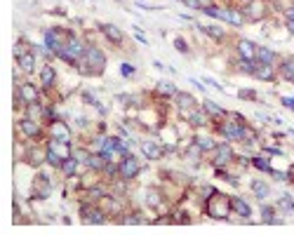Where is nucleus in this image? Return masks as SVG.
Listing matches in <instances>:
<instances>
[{
  "mask_svg": "<svg viewBox=\"0 0 294 235\" xmlns=\"http://www.w3.org/2000/svg\"><path fill=\"white\" fill-rule=\"evenodd\" d=\"M75 68H78L82 75H101L104 68H106V55H104L99 47L89 45L87 52H85V57L75 63Z\"/></svg>",
  "mask_w": 294,
  "mask_h": 235,
  "instance_id": "1",
  "label": "nucleus"
},
{
  "mask_svg": "<svg viewBox=\"0 0 294 235\" xmlns=\"http://www.w3.org/2000/svg\"><path fill=\"white\" fill-rule=\"evenodd\" d=\"M207 217L217 219V221H226V219L231 217V198L228 195H223L219 190H214L212 195H207Z\"/></svg>",
  "mask_w": 294,
  "mask_h": 235,
  "instance_id": "2",
  "label": "nucleus"
},
{
  "mask_svg": "<svg viewBox=\"0 0 294 235\" xmlns=\"http://www.w3.org/2000/svg\"><path fill=\"white\" fill-rule=\"evenodd\" d=\"M118 176L120 179H127V181H132V179H137L139 174H142V165H139V160L134 158L132 153H127V155H123V160L118 163Z\"/></svg>",
  "mask_w": 294,
  "mask_h": 235,
  "instance_id": "3",
  "label": "nucleus"
},
{
  "mask_svg": "<svg viewBox=\"0 0 294 235\" xmlns=\"http://www.w3.org/2000/svg\"><path fill=\"white\" fill-rule=\"evenodd\" d=\"M80 217L85 224H92V226H101L104 221H106V212L99 207V205H87V202H82L80 205Z\"/></svg>",
  "mask_w": 294,
  "mask_h": 235,
  "instance_id": "4",
  "label": "nucleus"
},
{
  "mask_svg": "<svg viewBox=\"0 0 294 235\" xmlns=\"http://www.w3.org/2000/svg\"><path fill=\"white\" fill-rule=\"evenodd\" d=\"M235 160V153H233V148L228 144H217V148L212 151V165L214 167H226V165H231Z\"/></svg>",
  "mask_w": 294,
  "mask_h": 235,
  "instance_id": "5",
  "label": "nucleus"
},
{
  "mask_svg": "<svg viewBox=\"0 0 294 235\" xmlns=\"http://www.w3.org/2000/svg\"><path fill=\"white\" fill-rule=\"evenodd\" d=\"M50 136L57 139V141H66V144H69V141H71V129H69V125H66L64 120L57 118V120L50 122Z\"/></svg>",
  "mask_w": 294,
  "mask_h": 235,
  "instance_id": "6",
  "label": "nucleus"
},
{
  "mask_svg": "<svg viewBox=\"0 0 294 235\" xmlns=\"http://www.w3.org/2000/svg\"><path fill=\"white\" fill-rule=\"evenodd\" d=\"M184 116V120H186L191 127H205L207 122H210V116L205 113V109H191V111H186V113H181Z\"/></svg>",
  "mask_w": 294,
  "mask_h": 235,
  "instance_id": "7",
  "label": "nucleus"
},
{
  "mask_svg": "<svg viewBox=\"0 0 294 235\" xmlns=\"http://www.w3.org/2000/svg\"><path fill=\"white\" fill-rule=\"evenodd\" d=\"M238 57L245 59V61H254L257 59V45L247 40V38H240L238 40Z\"/></svg>",
  "mask_w": 294,
  "mask_h": 235,
  "instance_id": "8",
  "label": "nucleus"
},
{
  "mask_svg": "<svg viewBox=\"0 0 294 235\" xmlns=\"http://www.w3.org/2000/svg\"><path fill=\"white\" fill-rule=\"evenodd\" d=\"M17 97L28 106V104L38 101V97H40V94H38V87H36V85H31V82H24V85H19V87H17Z\"/></svg>",
  "mask_w": 294,
  "mask_h": 235,
  "instance_id": "9",
  "label": "nucleus"
},
{
  "mask_svg": "<svg viewBox=\"0 0 294 235\" xmlns=\"http://www.w3.org/2000/svg\"><path fill=\"white\" fill-rule=\"evenodd\" d=\"M97 205L106 212V217H118V212H120V202H118L113 195H108V193L97 200Z\"/></svg>",
  "mask_w": 294,
  "mask_h": 235,
  "instance_id": "10",
  "label": "nucleus"
},
{
  "mask_svg": "<svg viewBox=\"0 0 294 235\" xmlns=\"http://www.w3.org/2000/svg\"><path fill=\"white\" fill-rule=\"evenodd\" d=\"M142 151H144V155H146L148 160H160L162 155L167 153V148H165V146H160V144H155V141H144Z\"/></svg>",
  "mask_w": 294,
  "mask_h": 235,
  "instance_id": "11",
  "label": "nucleus"
},
{
  "mask_svg": "<svg viewBox=\"0 0 294 235\" xmlns=\"http://www.w3.org/2000/svg\"><path fill=\"white\" fill-rule=\"evenodd\" d=\"M245 19H250V21H259V19H264V0H252L247 2V7H245Z\"/></svg>",
  "mask_w": 294,
  "mask_h": 235,
  "instance_id": "12",
  "label": "nucleus"
},
{
  "mask_svg": "<svg viewBox=\"0 0 294 235\" xmlns=\"http://www.w3.org/2000/svg\"><path fill=\"white\" fill-rule=\"evenodd\" d=\"M99 31L106 36L108 43H113V45H120V43H123V31L118 26H113V24H99Z\"/></svg>",
  "mask_w": 294,
  "mask_h": 235,
  "instance_id": "13",
  "label": "nucleus"
},
{
  "mask_svg": "<svg viewBox=\"0 0 294 235\" xmlns=\"http://www.w3.org/2000/svg\"><path fill=\"white\" fill-rule=\"evenodd\" d=\"M19 129L24 132L26 136H31V139H36V136H40V125H38L36 118H24V120H19Z\"/></svg>",
  "mask_w": 294,
  "mask_h": 235,
  "instance_id": "14",
  "label": "nucleus"
},
{
  "mask_svg": "<svg viewBox=\"0 0 294 235\" xmlns=\"http://www.w3.org/2000/svg\"><path fill=\"white\" fill-rule=\"evenodd\" d=\"M223 21L235 28H240V26H245V14L235 7H223Z\"/></svg>",
  "mask_w": 294,
  "mask_h": 235,
  "instance_id": "15",
  "label": "nucleus"
},
{
  "mask_svg": "<svg viewBox=\"0 0 294 235\" xmlns=\"http://www.w3.org/2000/svg\"><path fill=\"white\" fill-rule=\"evenodd\" d=\"M231 209L242 219H250L252 217V207L240 198V195H231Z\"/></svg>",
  "mask_w": 294,
  "mask_h": 235,
  "instance_id": "16",
  "label": "nucleus"
},
{
  "mask_svg": "<svg viewBox=\"0 0 294 235\" xmlns=\"http://www.w3.org/2000/svg\"><path fill=\"white\" fill-rule=\"evenodd\" d=\"M174 101H177V106L181 113L196 109V97H193V94H186V92H177V94H174Z\"/></svg>",
  "mask_w": 294,
  "mask_h": 235,
  "instance_id": "17",
  "label": "nucleus"
},
{
  "mask_svg": "<svg viewBox=\"0 0 294 235\" xmlns=\"http://www.w3.org/2000/svg\"><path fill=\"white\" fill-rule=\"evenodd\" d=\"M50 193H52V183H50V179H47L45 174H38V179H36V198L45 200V198H50Z\"/></svg>",
  "mask_w": 294,
  "mask_h": 235,
  "instance_id": "18",
  "label": "nucleus"
},
{
  "mask_svg": "<svg viewBox=\"0 0 294 235\" xmlns=\"http://www.w3.org/2000/svg\"><path fill=\"white\" fill-rule=\"evenodd\" d=\"M47 148H50V151H54V153L59 155L62 160H66V158H71V155H73L66 141H57V139H52V136H50V141H47Z\"/></svg>",
  "mask_w": 294,
  "mask_h": 235,
  "instance_id": "19",
  "label": "nucleus"
},
{
  "mask_svg": "<svg viewBox=\"0 0 294 235\" xmlns=\"http://www.w3.org/2000/svg\"><path fill=\"white\" fill-rule=\"evenodd\" d=\"M254 78L259 80H276V68H273V63H257V68H254Z\"/></svg>",
  "mask_w": 294,
  "mask_h": 235,
  "instance_id": "20",
  "label": "nucleus"
},
{
  "mask_svg": "<svg viewBox=\"0 0 294 235\" xmlns=\"http://www.w3.org/2000/svg\"><path fill=\"white\" fill-rule=\"evenodd\" d=\"M203 109H205V113L212 118V120H223V118L228 116V113H226V111H223L219 104H214L212 99H205V101H203Z\"/></svg>",
  "mask_w": 294,
  "mask_h": 235,
  "instance_id": "21",
  "label": "nucleus"
},
{
  "mask_svg": "<svg viewBox=\"0 0 294 235\" xmlns=\"http://www.w3.org/2000/svg\"><path fill=\"white\" fill-rule=\"evenodd\" d=\"M59 170H62V174L66 176V179H71V176H75V174H78V170H80V163H78V158H73V155H71V158H66V160H64Z\"/></svg>",
  "mask_w": 294,
  "mask_h": 235,
  "instance_id": "22",
  "label": "nucleus"
},
{
  "mask_svg": "<svg viewBox=\"0 0 294 235\" xmlns=\"http://www.w3.org/2000/svg\"><path fill=\"white\" fill-rule=\"evenodd\" d=\"M17 61H19V68H21L24 73L36 71V55H33V52H24V55H19Z\"/></svg>",
  "mask_w": 294,
  "mask_h": 235,
  "instance_id": "23",
  "label": "nucleus"
},
{
  "mask_svg": "<svg viewBox=\"0 0 294 235\" xmlns=\"http://www.w3.org/2000/svg\"><path fill=\"white\" fill-rule=\"evenodd\" d=\"M54 80H57V71H54L52 66H43L40 68V85H43L45 90H50L54 85Z\"/></svg>",
  "mask_w": 294,
  "mask_h": 235,
  "instance_id": "24",
  "label": "nucleus"
},
{
  "mask_svg": "<svg viewBox=\"0 0 294 235\" xmlns=\"http://www.w3.org/2000/svg\"><path fill=\"white\" fill-rule=\"evenodd\" d=\"M193 144L200 146V151H203V153H212L214 148H217V141H214L212 136H203V134L193 136Z\"/></svg>",
  "mask_w": 294,
  "mask_h": 235,
  "instance_id": "25",
  "label": "nucleus"
},
{
  "mask_svg": "<svg viewBox=\"0 0 294 235\" xmlns=\"http://www.w3.org/2000/svg\"><path fill=\"white\" fill-rule=\"evenodd\" d=\"M177 92H179V90L174 87V82H169V80H160L158 85H155V94H160V97H165V99L174 97Z\"/></svg>",
  "mask_w": 294,
  "mask_h": 235,
  "instance_id": "26",
  "label": "nucleus"
},
{
  "mask_svg": "<svg viewBox=\"0 0 294 235\" xmlns=\"http://www.w3.org/2000/svg\"><path fill=\"white\" fill-rule=\"evenodd\" d=\"M28 163L33 165V167H38V165H43L45 160H47V148H31L28 151Z\"/></svg>",
  "mask_w": 294,
  "mask_h": 235,
  "instance_id": "27",
  "label": "nucleus"
},
{
  "mask_svg": "<svg viewBox=\"0 0 294 235\" xmlns=\"http://www.w3.org/2000/svg\"><path fill=\"white\" fill-rule=\"evenodd\" d=\"M278 73H280L287 82H294V57H292V59H285V61L280 63Z\"/></svg>",
  "mask_w": 294,
  "mask_h": 235,
  "instance_id": "28",
  "label": "nucleus"
},
{
  "mask_svg": "<svg viewBox=\"0 0 294 235\" xmlns=\"http://www.w3.org/2000/svg\"><path fill=\"white\" fill-rule=\"evenodd\" d=\"M261 221L268 224V226H278V224H280V219L276 217V207H268V205H264V207H261Z\"/></svg>",
  "mask_w": 294,
  "mask_h": 235,
  "instance_id": "29",
  "label": "nucleus"
},
{
  "mask_svg": "<svg viewBox=\"0 0 294 235\" xmlns=\"http://www.w3.org/2000/svg\"><path fill=\"white\" fill-rule=\"evenodd\" d=\"M200 31H203L205 36H210L212 40H217V43H223V40H226V31L219 26H200Z\"/></svg>",
  "mask_w": 294,
  "mask_h": 235,
  "instance_id": "30",
  "label": "nucleus"
},
{
  "mask_svg": "<svg viewBox=\"0 0 294 235\" xmlns=\"http://www.w3.org/2000/svg\"><path fill=\"white\" fill-rule=\"evenodd\" d=\"M257 61L259 63H273L276 61V52L268 47H257Z\"/></svg>",
  "mask_w": 294,
  "mask_h": 235,
  "instance_id": "31",
  "label": "nucleus"
},
{
  "mask_svg": "<svg viewBox=\"0 0 294 235\" xmlns=\"http://www.w3.org/2000/svg\"><path fill=\"white\" fill-rule=\"evenodd\" d=\"M252 190H254V195H257L259 200H266L268 193H271L268 183H264V181H252Z\"/></svg>",
  "mask_w": 294,
  "mask_h": 235,
  "instance_id": "32",
  "label": "nucleus"
},
{
  "mask_svg": "<svg viewBox=\"0 0 294 235\" xmlns=\"http://www.w3.org/2000/svg\"><path fill=\"white\" fill-rule=\"evenodd\" d=\"M250 163L254 165V167H257L259 172H266V174H271V172H273V165L268 163V160H264V158H259V155H257V158H252Z\"/></svg>",
  "mask_w": 294,
  "mask_h": 235,
  "instance_id": "33",
  "label": "nucleus"
},
{
  "mask_svg": "<svg viewBox=\"0 0 294 235\" xmlns=\"http://www.w3.org/2000/svg\"><path fill=\"white\" fill-rule=\"evenodd\" d=\"M146 202H148V207H162V198H160V193L151 188L148 193H146Z\"/></svg>",
  "mask_w": 294,
  "mask_h": 235,
  "instance_id": "34",
  "label": "nucleus"
},
{
  "mask_svg": "<svg viewBox=\"0 0 294 235\" xmlns=\"http://www.w3.org/2000/svg\"><path fill=\"white\" fill-rule=\"evenodd\" d=\"M278 209H283V212H287V214H294V202H292V198L283 195V198H280V202H278Z\"/></svg>",
  "mask_w": 294,
  "mask_h": 235,
  "instance_id": "35",
  "label": "nucleus"
},
{
  "mask_svg": "<svg viewBox=\"0 0 294 235\" xmlns=\"http://www.w3.org/2000/svg\"><path fill=\"white\" fill-rule=\"evenodd\" d=\"M120 221H123L125 226H137V224H144V217H142V214H137V212H134V214H127V217H123Z\"/></svg>",
  "mask_w": 294,
  "mask_h": 235,
  "instance_id": "36",
  "label": "nucleus"
},
{
  "mask_svg": "<svg viewBox=\"0 0 294 235\" xmlns=\"http://www.w3.org/2000/svg\"><path fill=\"white\" fill-rule=\"evenodd\" d=\"M45 116V109L38 104V101H33V104H28V118H40Z\"/></svg>",
  "mask_w": 294,
  "mask_h": 235,
  "instance_id": "37",
  "label": "nucleus"
},
{
  "mask_svg": "<svg viewBox=\"0 0 294 235\" xmlns=\"http://www.w3.org/2000/svg\"><path fill=\"white\" fill-rule=\"evenodd\" d=\"M47 163L52 165L54 170H59V167H62V163H64V160H62V158H59V155H57V153H54V151H50V148H47Z\"/></svg>",
  "mask_w": 294,
  "mask_h": 235,
  "instance_id": "38",
  "label": "nucleus"
},
{
  "mask_svg": "<svg viewBox=\"0 0 294 235\" xmlns=\"http://www.w3.org/2000/svg\"><path fill=\"white\" fill-rule=\"evenodd\" d=\"M285 24H287V31L294 36V7L285 9Z\"/></svg>",
  "mask_w": 294,
  "mask_h": 235,
  "instance_id": "39",
  "label": "nucleus"
},
{
  "mask_svg": "<svg viewBox=\"0 0 294 235\" xmlns=\"http://www.w3.org/2000/svg\"><path fill=\"white\" fill-rule=\"evenodd\" d=\"M89 155H92V151H82V148H78V151L73 153V158H78V163H80V165H87Z\"/></svg>",
  "mask_w": 294,
  "mask_h": 235,
  "instance_id": "40",
  "label": "nucleus"
},
{
  "mask_svg": "<svg viewBox=\"0 0 294 235\" xmlns=\"http://www.w3.org/2000/svg\"><path fill=\"white\" fill-rule=\"evenodd\" d=\"M120 73H123V78H134V75H137V68H134L132 63H123V66H120Z\"/></svg>",
  "mask_w": 294,
  "mask_h": 235,
  "instance_id": "41",
  "label": "nucleus"
},
{
  "mask_svg": "<svg viewBox=\"0 0 294 235\" xmlns=\"http://www.w3.org/2000/svg\"><path fill=\"white\" fill-rule=\"evenodd\" d=\"M238 97H240V99L254 101V99H257V92H254V90H240V92H238Z\"/></svg>",
  "mask_w": 294,
  "mask_h": 235,
  "instance_id": "42",
  "label": "nucleus"
},
{
  "mask_svg": "<svg viewBox=\"0 0 294 235\" xmlns=\"http://www.w3.org/2000/svg\"><path fill=\"white\" fill-rule=\"evenodd\" d=\"M174 47H177L179 52H184V55H188V45L184 43V38H174Z\"/></svg>",
  "mask_w": 294,
  "mask_h": 235,
  "instance_id": "43",
  "label": "nucleus"
},
{
  "mask_svg": "<svg viewBox=\"0 0 294 235\" xmlns=\"http://www.w3.org/2000/svg\"><path fill=\"white\" fill-rule=\"evenodd\" d=\"M104 172H106L108 176H116V174L120 172V170H118V165H116V163H108L106 167H104Z\"/></svg>",
  "mask_w": 294,
  "mask_h": 235,
  "instance_id": "44",
  "label": "nucleus"
},
{
  "mask_svg": "<svg viewBox=\"0 0 294 235\" xmlns=\"http://www.w3.org/2000/svg\"><path fill=\"white\" fill-rule=\"evenodd\" d=\"M134 38H137V40H139L142 45H148V38L144 36V33H142V31H139V28H134Z\"/></svg>",
  "mask_w": 294,
  "mask_h": 235,
  "instance_id": "45",
  "label": "nucleus"
},
{
  "mask_svg": "<svg viewBox=\"0 0 294 235\" xmlns=\"http://www.w3.org/2000/svg\"><path fill=\"white\" fill-rule=\"evenodd\" d=\"M283 106H287V109L294 111V99L292 97H283Z\"/></svg>",
  "mask_w": 294,
  "mask_h": 235,
  "instance_id": "46",
  "label": "nucleus"
},
{
  "mask_svg": "<svg viewBox=\"0 0 294 235\" xmlns=\"http://www.w3.org/2000/svg\"><path fill=\"white\" fill-rule=\"evenodd\" d=\"M210 5H214V0H198V7H200V9L210 7Z\"/></svg>",
  "mask_w": 294,
  "mask_h": 235,
  "instance_id": "47",
  "label": "nucleus"
},
{
  "mask_svg": "<svg viewBox=\"0 0 294 235\" xmlns=\"http://www.w3.org/2000/svg\"><path fill=\"white\" fill-rule=\"evenodd\" d=\"M184 5L191 7V9H200V7H198V0H184Z\"/></svg>",
  "mask_w": 294,
  "mask_h": 235,
  "instance_id": "48",
  "label": "nucleus"
},
{
  "mask_svg": "<svg viewBox=\"0 0 294 235\" xmlns=\"http://www.w3.org/2000/svg\"><path fill=\"white\" fill-rule=\"evenodd\" d=\"M245 2H252V0H245Z\"/></svg>",
  "mask_w": 294,
  "mask_h": 235,
  "instance_id": "49",
  "label": "nucleus"
},
{
  "mask_svg": "<svg viewBox=\"0 0 294 235\" xmlns=\"http://www.w3.org/2000/svg\"><path fill=\"white\" fill-rule=\"evenodd\" d=\"M179 2H184V0H179Z\"/></svg>",
  "mask_w": 294,
  "mask_h": 235,
  "instance_id": "50",
  "label": "nucleus"
},
{
  "mask_svg": "<svg viewBox=\"0 0 294 235\" xmlns=\"http://www.w3.org/2000/svg\"><path fill=\"white\" fill-rule=\"evenodd\" d=\"M292 7H294V5H292Z\"/></svg>",
  "mask_w": 294,
  "mask_h": 235,
  "instance_id": "51",
  "label": "nucleus"
}]
</instances>
